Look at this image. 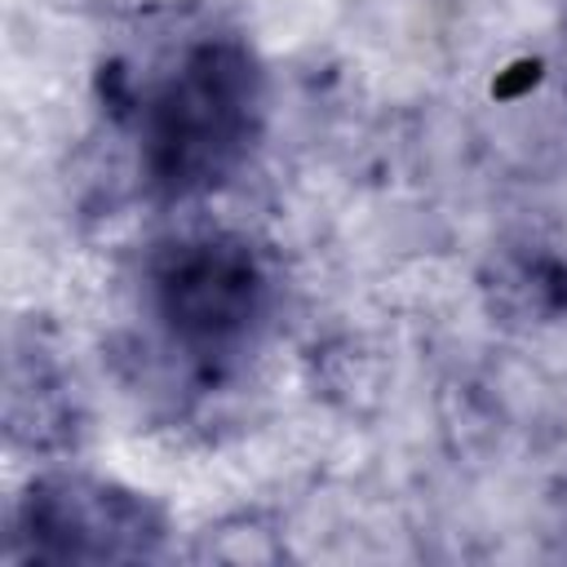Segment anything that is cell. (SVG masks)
I'll return each mask as SVG.
<instances>
[{
    "mask_svg": "<svg viewBox=\"0 0 567 567\" xmlns=\"http://www.w3.org/2000/svg\"><path fill=\"white\" fill-rule=\"evenodd\" d=\"M257 80L239 49L204 44L155 93L146 115V164L168 190L217 182L252 133Z\"/></svg>",
    "mask_w": 567,
    "mask_h": 567,
    "instance_id": "obj_1",
    "label": "cell"
},
{
    "mask_svg": "<svg viewBox=\"0 0 567 567\" xmlns=\"http://www.w3.org/2000/svg\"><path fill=\"white\" fill-rule=\"evenodd\" d=\"M155 292H159V315L177 341L195 350H217L252 323L261 301V279L239 244L199 239V244H182L168 257V266L155 279Z\"/></svg>",
    "mask_w": 567,
    "mask_h": 567,
    "instance_id": "obj_2",
    "label": "cell"
},
{
    "mask_svg": "<svg viewBox=\"0 0 567 567\" xmlns=\"http://www.w3.org/2000/svg\"><path fill=\"white\" fill-rule=\"evenodd\" d=\"M22 527L35 554L49 558H115L137 554L151 523L133 496L102 483H53L31 492Z\"/></svg>",
    "mask_w": 567,
    "mask_h": 567,
    "instance_id": "obj_3",
    "label": "cell"
}]
</instances>
